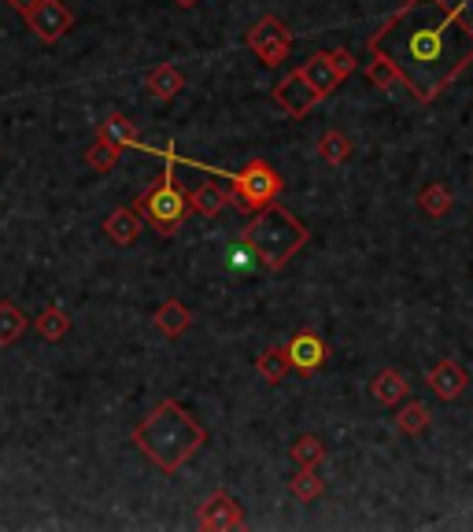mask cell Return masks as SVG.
<instances>
[{
    "instance_id": "6da1fadb",
    "label": "cell",
    "mask_w": 473,
    "mask_h": 532,
    "mask_svg": "<svg viewBox=\"0 0 473 532\" xmlns=\"http://www.w3.org/2000/svg\"><path fill=\"white\" fill-rule=\"evenodd\" d=\"M466 12V0H407L370 34V56L389 60L418 104H433L473 67V23Z\"/></svg>"
},
{
    "instance_id": "7a4b0ae2",
    "label": "cell",
    "mask_w": 473,
    "mask_h": 532,
    "mask_svg": "<svg viewBox=\"0 0 473 532\" xmlns=\"http://www.w3.org/2000/svg\"><path fill=\"white\" fill-rule=\"evenodd\" d=\"M134 444L156 470L178 473L207 444V429L185 411L178 399H163L156 411L134 429Z\"/></svg>"
},
{
    "instance_id": "3957f363",
    "label": "cell",
    "mask_w": 473,
    "mask_h": 532,
    "mask_svg": "<svg viewBox=\"0 0 473 532\" xmlns=\"http://www.w3.org/2000/svg\"><path fill=\"white\" fill-rule=\"evenodd\" d=\"M241 241L267 270H281L292 255L311 241V233H307V226L300 218L274 200V204L255 211V218L241 230Z\"/></svg>"
},
{
    "instance_id": "277c9868",
    "label": "cell",
    "mask_w": 473,
    "mask_h": 532,
    "mask_svg": "<svg viewBox=\"0 0 473 532\" xmlns=\"http://www.w3.org/2000/svg\"><path fill=\"white\" fill-rule=\"evenodd\" d=\"M134 207L141 211V218H145L159 237H174V233L182 230L185 215H189L193 207H189V193L174 182V152L167 156V167L159 174V182L152 185L148 193L137 196Z\"/></svg>"
},
{
    "instance_id": "5b68a950",
    "label": "cell",
    "mask_w": 473,
    "mask_h": 532,
    "mask_svg": "<svg viewBox=\"0 0 473 532\" xmlns=\"http://www.w3.org/2000/svg\"><path fill=\"white\" fill-rule=\"evenodd\" d=\"M233 182H237L233 185V204H241L244 211H259V207L274 204L285 189V178L270 167L267 159H248Z\"/></svg>"
},
{
    "instance_id": "8992f818",
    "label": "cell",
    "mask_w": 473,
    "mask_h": 532,
    "mask_svg": "<svg viewBox=\"0 0 473 532\" xmlns=\"http://www.w3.org/2000/svg\"><path fill=\"white\" fill-rule=\"evenodd\" d=\"M296 71L304 74L307 82L315 85V93L322 100L329 93H337V85L355 71V56L348 49H333V52H315V56H307Z\"/></svg>"
},
{
    "instance_id": "52a82bcc",
    "label": "cell",
    "mask_w": 473,
    "mask_h": 532,
    "mask_svg": "<svg viewBox=\"0 0 473 532\" xmlns=\"http://www.w3.org/2000/svg\"><path fill=\"white\" fill-rule=\"evenodd\" d=\"M244 45L259 56V60L267 63V67H281V63L289 60V49H292V34L289 26L281 23L278 15H263L255 26H248V34H244Z\"/></svg>"
},
{
    "instance_id": "ba28073f",
    "label": "cell",
    "mask_w": 473,
    "mask_h": 532,
    "mask_svg": "<svg viewBox=\"0 0 473 532\" xmlns=\"http://www.w3.org/2000/svg\"><path fill=\"white\" fill-rule=\"evenodd\" d=\"M196 525L204 532H233V529H244L248 518H244L241 499L230 496V492H215V496H207L204 503H200Z\"/></svg>"
},
{
    "instance_id": "9c48e42d",
    "label": "cell",
    "mask_w": 473,
    "mask_h": 532,
    "mask_svg": "<svg viewBox=\"0 0 473 532\" xmlns=\"http://www.w3.org/2000/svg\"><path fill=\"white\" fill-rule=\"evenodd\" d=\"M26 26H30L45 45H56V41L74 26V12L63 0H37V8L26 15Z\"/></svg>"
},
{
    "instance_id": "30bf717a",
    "label": "cell",
    "mask_w": 473,
    "mask_h": 532,
    "mask_svg": "<svg viewBox=\"0 0 473 532\" xmlns=\"http://www.w3.org/2000/svg\"><path fill=\"white\" fill-rule=\"evenodd\" d=\"M318 100H322V97L315 93V85L307 82L300 71H289L278 85H274V104H278L281 111L296 115V119H304V115L315 108Z\"/></svg>"
},
{
    "instance_id": "8fae6325",
    "label": "cell",
    "mask_w": 473,
    "mask_h": 532,
    "mask_svg": "<svg viewBox=\"0 0 473 532\" xmlns=\"http://www.w3.org/2000/svg\"><path fill=\"white\" fill-rule=\"evenodd\" d=\"M285 348H289V363H292L296 374H318L329 359V344L318 337V333H311V329L296 333Z\"/></svg>"
},
{
    "instance_id": "7c38bea8",
    "label": "cell",
    "mask_w": 473,
    "mask_h": 532,
    "mask_svg": "<svg viewBox=\"0 0 473 532\" xmlns=\"http://www.w3.org/2000/svg\"><path fill=\"white\" fill-rule=\"evenodd\" d=\"M425 385L433 388V396L444 399V403H455V399L466 392L470 385V374H466V366H459L455 359H440L425 370Z\"/></svg>"
},
{
    "instance_id": "4fadbf2b",
    "label": "cell",
    "mask_w": 473,
    "mask_h": 532,
    "mask_svg": "<svg viewBox=\"0 0 473 532\" xmlns=\"http://www.w3.org/2000/svg\"><path fill=\"white\" fill-rule=\"evenodd\" d=\"M141 211L137 207H115L108 218H104V237L111 244H119V248H130V244L141 237Z\"/></svg>"
},
{
    "instance_id": "5bb4252c",
    "label": "cell",
    "mask_w": 473,
    "mask_h": 532,
    "mask_svg": "<svg viewBox=\"0 0 473 532\" xmlns=\"http://www.w3.org/2000/svg\"><path fill=\"white\" fill-rule=\"evenodd\" d=\"M152 322H156V329L167 340H178V337H185V333H189V326H193V311H189L182 300H163L156 307Z\"/></svg>"
},
{
    "instance_id": "9a60e30c",
    "label": "cell",
    "mask_w": 473,
    "mask_h": 532,
    "mask_svg": "<svg viewBox=\"0 0 473 532\" xmlns=\"http://www.w3.org/2000/svg\"><path fill=\"white\" fill-rule=\"evenodd\" d=\"M370 396H374L381 407H400L403 399L411 396V385H407V377H403L396 366H385V370L370 381Z\"/></svg>"
},
{
    "instance_id": "2e32d148",
    "label": "cell",
    "mask_w": 473,
    "mask_h": 532,
    "mask_svg": "<svg viewBox=\"0 0 473 532\" xmlns=\"http://www.w3.org/2000/svg\"><path fill=\"white\" fill-rule=\"evenodd\" d=\"M145 89L156 100H174L185 89V74L178 71L174 63H159V67H152V71H148Z\"/></svg>"
},
{
    "instance_id": "e0dca14e",
    "label": "cell",
    "mask_w": 473,
    "mask_h": 532,
    "mask_svg": "<svg viewBox=\"0 0 473 532\" xmlns=\"http://www.w3.org/2000/svg\"><path fill=\"white\" fill-rule=\"evenodd\" d=\"M230 200H233V193H226V189H222V185H215V182L196 185L193 193H189V207H193L200 218H219Z\"/></svg>"
},
{
    "instance_id": "ac0fdd59",
    "label": "cell",
    "mask_w": 473,
    "mask_h": 532,
    "mask_svg": "<svg viewBox=\"0 0 473 532\" xmlns=\"http://www.w3.org/2000/svg\"><path fill=\"white\" fill-rule=\"evenodd\" d=\"M97 137H104V141H111V145L119 148H141V133H137V126L126 115H119V111H111L108 119L97 126Z\"/></svg>"
},
{
    "instance_id": "d6986e66",
    "label": "cell",
    "mask_w": 473,
    "mask_h": 532,
    "mask_svg": "<svg viewBox=\"0 0 473 532\" xmlns=\"http://www.w3.org/2000/svg\"><path fill=\"white\" fill-rule=\"evenodd\" d=\"M429 422H433V414H429V407H425L422 399L407 396L400 403V411H396V429L403 436H422L429 429Z\"/></svg>"
},
{
    "instance_id": "ffe728a7",
    "label": "cell",
    "mask_w": 473,
    "mask_h": 532,
    "mask_svg": "<svg viewBox=\"0 0 473 532\" xmlns=\"http://www.w3.org/2000/svg\"><path fill=\"white\" fill-rule=\"evenodd\" d=\"M34 333L41 340H49V344H56V340H63L71 333V315H67L63 307H45V311L34 318Z\"/></svg>"
},
{
    "instance_id": "44dd1931",
    "label": "cell",
    "mask_w": 473,
    "mask_h": 532,
    "mask_svg": "<svg viewBox=\"0 0 473 532\" xmlns=\"http://www.w3.org/2000/svg\"><path fill=\"white\" fill-rule=\"evenodd\" d=\"M255 370H259V377L267 381V385H278V381H285V374L292 370L289 363V348L285 344H278V348H267L259 359H255Z\"/></svg>"
},
{
    "instance_id": "7402d4cb",
    "label": "cell",
    "mask_w": 473,
    "mask_h": 532,
    "mask_svg": "<svg viewBox=\"0 0 473 532\" xmlns=\"http://www.w3.org/2000/svg\"><path fill=\"white\" fill-rule=\"evenodd\" d=\"M451 204H455V196H451V189L444 182H425L418 189V207L429 218H444L451 211Z\"/></svg>"
},
{
    "instance_id": "603a6c76",
    "label": "cell",
    "mask_w": 473,
    "mask_h": 532,
    "mask_svg": "<svg viewBox=\"0 0 473 532\" xmlns=\"http://www.w3.org/2000/svg\"><path fill=\"white\" fill-rule=\"evenodd\" d=\"M289 492L300 503H315V499H322V492H326V477L318 473V466H300V473L289 481Z\"/></svg>"
},
{
    "instance_id": "cb8c5ba5",
    "label": "cell",
    "mask_w": 473,
    "mask_h": 532,
    "mask_svg": "<svg viewBox=\"0 0 473 532\" xmlns=\"http://www.w3.org/2000/svg\"><path fill=\"white\" fill-rule=\"evenodd\" d=\"M26 329H30V322H26L23 311L12 300H0V348H12Z\"/></svg>"
},
{
    "instance_id": "d4e9b609",
    "label": "cell",
    "mask_w": 473,
    "mask_h": 532,
    "mask_svg": "<svg viewBox=\"0 0 473 532\" xmlns=\"http://www.w3.org/2000/svg\"><path fill=\"white\" fill-rule=\"evenodd\" d=\"M355 148L352 141L344 137L340 130H326L322 137H318V156H322V163H329V167H340V163H348V156H352Z\"/></svg>"
},
{
    "instance_id": "484cf974",
    "label": "cell",
    "mask_w": 473,
    "mask_h": 532,
    "mask_svg": "<svg viewBox=\"0 0 473 532\" xmlns=\"http://www.w3.org/2000/svg\"><path fill=\"white\" fill-rule=\"evenodd\" d=\"M289 455H292L296 466H318V462H326V444H322V436L304 433V436H296V440H292Z\"/></svg>"
},
{
    "instance_id": "4316f807",
    "label": "cell",
    "mask_w": 473,
    "mask_h": 532,
    "mask_svg": "<svg viewBox=\"0 0 473 532\" xmlns=\"http://www.w3.org/2000/svg\"><path fill=\"white\" fill-rule=\"evenodd\" d=\"M119 156H122V148L111 145V141H104V137H97L93 145L85 148V163L97 170V174H108V170L119 167Z\"/></svg>"
},
{
    "instance_id": "83f0119b",
    "label": "cell",
    "mask_w": 473,
    "mask_h": 532,
    "mask_svg": "<svg viewBox=\"0 0 473 532\" xmlns=\"http://www.w3.org/2000/svg\"><path fill=\"white\" fill-rule=\"evenodd\" d=\"M366 78L377 85V89H392V85L400 82V71L392 67L389 60H381V56H374V60L366 63Z\"/></svg>"
},
{
    "instance_id": "f1b7e54d",
    "label": "cell",
    "mask_w": 473,
    "mask_h": 532,
    "mask_svg": "<svg viewBox=\"0 0 473 532\" xmlns=\"http://www.w3.org/2000/svg\"><path fill=\"white\" fill-rule=\"evenodd\" d=\"M8 8H12V12H19V15L26 19V15H30V12L37 8V0H8Z\"/></svg>"
},
{
    "instance_id": "f546056e",
    "label": "cell",
    "mask_w": 473,
    "mask_h": 532,
    "mask_svg": "<svg viewBox=\"0 0 473 532\" xmlns=\"http://www.w3.org/2000/svg\"><path fill=\"white\" fill-rule=\"evenodd\" d=\"M174 4H178V8H193L196 0H174Z\"/></svg>"
}]
</instances>
